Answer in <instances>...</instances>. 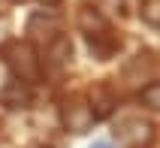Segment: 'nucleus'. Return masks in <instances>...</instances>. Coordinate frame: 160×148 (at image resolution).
I'll return each mask as SVG.
<instances>
[{
    "label": "nucleus",
    "mask_w": 160,
    "mask_h": 148,
    "mask_svg": "<svg viewBox=\"0 0 160 148\" xmlns=\"http://www.w3.org/2000/svg\"><path fill=\"white\" fill-rule=\"evenodd\" d=\"M94 148H109V145H94Z\"/></svg>",
    "instance_id": "1"
}]
</instances>
